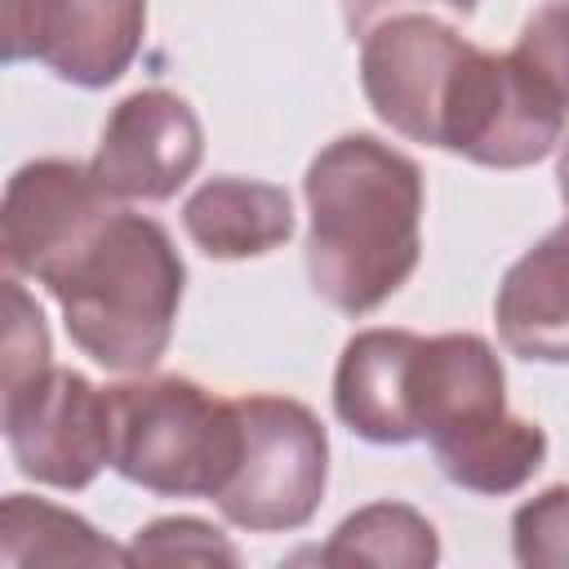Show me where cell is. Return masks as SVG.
Segmentation results:
<instances>
[{"label": "cell", "instance_id": "cell-8", "mask_svg": "<svg viewBox=\"0 0 569 569\" xmlns=\"http://www.w3.org/2000/svg\"><path fill=\"white\" fill-rule=\"evenodd\" d=\"M147 0H4V62H44L80 89L116 84L142 49Z\"/></svg>", "mask_w": 569, "mask_h": 569}, {"label": "cell", "instance_id": "cell-1", "mask_svg": "<svg viewBox=\"0 0 569 569\" xmlns=\"http://www.w3.org/2000/svg\"><path fill=\"white\" fill-rule=\"evenodd\" d=\"M311 289L365 316L382 307L422 258V169L373 133H342L307 164Z\"/></svg>", "mask_w": 569, "mask_h": 569}, {"label": "cell", "instance_id": "cell-4", "mask_svg": "<svg viewBox=\"0 0 569 569\" xmlns=\"http://www.w3.org/2000/svg\"><path fill=\"white\" fill-rule=\"evenodd\" d=\"M240 449L227 485L218 489V511L249 533L302 529L329 480V440L320 418L289 396H240Z\"/></svg>", "mask_w": 569, "mask_h": 569}, {"label": "cell", "instance_id": "cell-10", "mask_svg": "<svg viewBox=\"0 0 569 569\" xmlns=\"http://www.w3.org/2000/svg\"><path fill=\"white\" fill-rule=\"evenodd\" d=\"M409 396L418 440L445 449L507 413V373L480 333H440L418 342Z\"/></svg>", "mask_w": 569, "mask_h": 569}, {"label": "cell", "instance_id": "cell-12", "mask_svg": "<svg viewBox=\"0 0 569 569\" xmlns=\"http://www.w3.org/2000/svg\"><path fill=\"white\" fill-rule=\"evenodd\" d=\"M507 351L542 365H569V222L525 249L493 298Z\"/></svg>", "mask_w": 569, "mask_h": 569}, {"label": "cell", "instance_id": "cell-9", "mask_svg": "<svg viewBox=\"0 0 569 569\" xmlns=\"http://www.w3.org/2000/svg\"><path fill=\"white\" fill-rule=\"evenodd\" d=\"M200 156L204 129L191 102L169 89H138L107 116L89 169L116 200H169L200 169Z\"/></svg>", "mask_w": 569, "mask_h": 569}, {"label": "cell", "instance_id": "cell-22", "mask_svg": "<svg viewBox=\"0 0 569 569\" xmlns=\"http://www.w3.org/2000/svg\"><path fill=\"white\" fill-rule=\"evenodd\" d=\"M556 178H560V200L569 209V142L560 147V164H556Z\"/></svg>", "mask_w": 569, "mask_h": 569}, {"label": "cell", "instance_id": "cell-11", "mask_svg": "<svg viewBox=\"0 0 569 569\" xmlns=\"http://www.w3.org/2000/svg\"><path fill=\"white\" fill-rule=\"evenodd\" d=\"M418 333L409 329H365L356 333L333 373V413L347 431L369 445H409L418 440L413 422V356Z\"/></svg>", "mask_w": 569, "mask_h": 569}, {"label": "cell", "instance_id": "cell-15", "mask_svg": "<svg viewBox=\"0 0 569 569\" xmlns=\"http://www.w3.org/2000/svg\"><path fill=\"white\" fill-rule=\"evenodd\" d=\"M431 453L458 489L502 498V493H516L520 485H529L533 471L547 462V431L538 422L502 413L498 422H489L445 449H431Z\"/></svg>", "mask_w": 569, "mask_h": 569}, {"label": "cell", "instance_id": "cell-21", "mask_svg": "<svg viewBox=\"0 0 569 569\" xmlns=\"http://www.w3.org/2000/svg\"><path fill=\"white\" fill-rule=\"evenodd\" d=\"M338 4L351 40H365L382 18H396V13H445V18L476 13V0H338Z\"/></svg>", "mask_w": 569, "mask_h": 569}, {"label": "cell", "instance_id": "cell-14", "mask_svg": "<svg viewBox=\"0 0 569 569\" xmlns=\"http://www.w3.org/2000/svg\"><path fill=\"white\" fill-rule=\"evenodd\" d=\"M0 560L22 565H133L89 520L31 493H9L0 507Z\"/></svg>", "mask_w": 569, "mask_h": 569}, {"label": "cell", "instance_id": "cell-7", "mask_svg": "<svg viewBox=\"0 0 569 569\" xmlns=\"http://www.w3.org/2000/svg\"><path fill=\"white\" fill-rule=\"evenodd\" d=\"M124 209L89 164L76 160H31L4 187L0 249L9 276H31L44 289L67 271V262Z\"/></svg>", "mask_w": 569, "mask_h": 569}, {"label": "cell", "instance_id": "cell-6", "mask_svg": "<svg viewBox=\"0 0 569 569\" xmlns=\"http://www.w3.org/2000/svg\"><path fill=\"white\" fill-rule=\"evenodd\" d=\"M471 49L476 44L462 40L440 13L382 18L360 40V89L382 124L413 142L440 147L445 116Z\"/></svg>", "mask_w": 569, "mask_h": 569}, {"label": "cell", "instance_id": "cell-16", "mask_svg": "<svg viewBox=\"0 0 569 569\" xmlns=\"http://www.w3.org/2000/svg\"><path fill=\"white\" fill-rule=\"evenodd\" d=\"M440 560L436 529L422 511L405 502H369L351 511L333 538L320 547V565H382V569H427Z\"/></svg>", "mask_w": 569, "mask_h": 569}, {"label": "cell", "instance_id": "cell-3", "mask_svg": "<svg viewBox=\"0 0 569 569\" xmlns=\"http://www.w3.org/2000/svg\"><path fill=\"white\" fill-rule=\"evenodd\" d=\"M111 396V467L164 498H218L236 467V400L191 378L164 373L107 387Z\"/></svg>", "mask_w": 569, "mask_h": 569}, {"label": "cell", "instance_id": "cell-2", "mask_svg": "<svg viewBox=\"0 0 569 569\" xmlns=\"http://www.w3.org/2000/svg\"><path fill=\"white\" fill-rule=\"evenodd\" d=\"M187 267L156 218L120 209L49 284L71 342L111 373L160 365L182 307Z\"/></svg>", "mask_w": 569, "mask_h": 569}, {"label": "cell", "instance_id": "cell-18", "mask_svg": "<svg viewBox=\"0 0 569 569\" xmlns=\"http://www.w3.org/2000/svg\"><path fill=\"white\" fill-rule=\"evenodd\" d=\"M129 560L142 565H240V551L196 516H164L138 529L129 542Z\"/></svg>", "mask_w": 569, "mask_h": 569}, {"label": "cell", "instance_id": "cell-5", "mask_svg": "<svg viewBox=\"0 0 569 569\" xmlns=\"http://www.w3.org/2000/svg\"><path fill=\"white\" fill-rule=\"evenodd\" d=\"M0 422L22 476L84 489L111 462V396L76 369L44 365L0 387Z\"/></svg>", "mask_w": 569, "mask_h": 569}, {"label": "cell", "instance_id": "cell-13", "mask_svg": "<svg viewBox=\"0 0 569 569\" xmlns=\"http://www.w3.org/2000/svg\"><path fill=\"white\" fill-rule=\"evenodd\" d=\"M182 227L200 253L236 262L280 249L293 236V204L289 191L276 182L209 178L182 204Z\"/></svg>", "mask_w": 569, "mask_h": 569}, {"label": "cell", "instance_id": "cell-20", "mask_svg": "<svg viewBox=\"0 0 569 569\" xmlns=\"http://www.w3.org/2000/svg\"><path fill=\"white\" fill-rule=\"evenodd\" d=\"M4 351H0V387L4 382H18L49 360V329H44V316L40 307L27 298V289L18 284V276L4 280Z\"/></svg>", "mask_w": 569, "mask_h": 569}, {"label": "cell", "instance_id": "cell-19", "mask_svg": "<svg viewBox=\"0 0 569 569\" xmlns=\"http://www.w3.org/2000/svg\"><path fill=\"white\" fill-rule=\"evenodd\" d=\"M511 551L525 569H569V485H551L516 507Z\"/></svg>", "mask_w": 569, "mask_h": 569}, {"label": "cell", "instance_id": "cell-17", "mask_svg": "<svg viewBox=\"0 0 569 569\" xmlns=\"http://www.w3.org/2000/svg\"><path fill=\"white\" fill-rule=\"evenodd\" d=\"M511 58H516V62L560 102V111L569 116V0H547V4H538V9L525 18Z\"/></svg>", "mask_w": 569, "mask_h": 569}]
</instances>
